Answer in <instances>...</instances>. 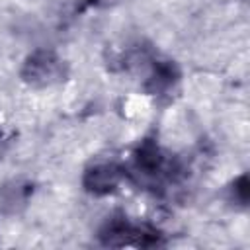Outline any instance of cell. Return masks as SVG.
Masks as SVG:
<instances>
[{
	"instance_id": "cell-1",
	"label": "cell",
	"mask_w": 250,
	"mask_h": 250,
	"mask_svg": "<svg viewBox=\"0 0 250 250\" xmlns=\"http://www.w3.org/2000/svg\"><path fill=\"white\" fill-rule=\"evenodd\" d=\"M125 170L127 178L145 188L156 189L174 182L182 172V164L162 148L156 137H145L131 150V162Z\"/></svg>"
},
{
	"instance_id": "cell-2",
	"label": "cell",
	"mask_w": 250,
	"mask_h": 250,
	"mask_svg": "<svg viewBox=\"0 0 250 250\" xmlns=\"http://www.w3.org/2000/svg\"><path fill=\"white\" fill-rule=\"evenodd\" d=\"M98 240L107 248H154L164 244V234L150 223L133 221L125 213H113L100 225Z\"/></svg>"
},
{
	"instance_id": "cell-8",
	"label": "cell",
	"mask_w": 250,
	"mask_h": 250,
	"mask_svg": "<svg viewBox=\"0 0 250 250\" xmlns=\"http://www.w3.org/2000/svg\"><path fill=\"white\" fill-rule=\"evenodd\" d=\"M119 2H123V0H84V6L92 8V10H107V8L117 6Z\"/></svg>"
},
{
	"instance_id": "cell-3",
	"label": "cell",
	"mask_w": 250,
	"mask_h": 250,
	"mask_svg": "<svg viewBox=\"0 0 250 250\" xmlns=\"http://www.w3.org/2000/svg\"><path fill=\"white\" fill-rule=\"evenodd\" d=\"M70 66L66 59L51 47H37L25 55L20 66V80L33 88L45 90L53 86H61L68 80Z\"/></svg>"
},
{
	"instance_id": "cell-4",
	"label": "cell",
	"mask_w": 250,
	"mask_h": 250,
	"mask_svg": "<svg viewBox=\"0 0 250 250\" xmlns=\"http://www.w3.org/2000/svg\"><path fill=\"white\" fill-rule=\"evenodd\" d=\"M127 180V170L115 160H94L90 162L80 176L82 189L92 197H107L119 191Z\"/></svg>"
},
{
	"instance_id": "cell-7",
	"label": "cell",
	"mask_w": 250,
	"mask_h": 250,
	"mask_svg": "<svg viewBox=\"0 0 250 250\" xmlns=\"http://www.w3.org/2000/svg\"><path fill=\"white\" fill-rule=\"evenodd\" d=\"M225 199L234 209H246L250 201V180L248 174L242 172L236 178H232L225 188Z\"/></svg>"
},
{
	"instance_id": "cell-5",
	"label": "cell",
	"mask_w": 250,
	"mask_h": 250,
	"mask_svg": "<svg viewBox=\"0 0 250 250\" xmlns=\"http://www.w3.org/2000/svg\"><path fill=\"white\" fill-rule=\"evenodd\" d=\"M182 82V68L176 61L152 55L145 64V76L141 82V90L152 98H166L176 92Z\"/></svg>"
},
{
	"instance_id": "cell-9",
	"label": "cell",
	"mask_w": 250,
	"mask_h": 250,
	"mask_svg": "<svg viewBox=\"0 0 250 250\" xmlns=\"http://www.w3.org/2000/svg\"><path fill=\"white\" fill-rule=\"evenodd\" d=\"M0 139H2V129H0Z\"/></svg>"
},
{
	"instance_id": "cell-6",
	"label": "cell",
	"mask_w": 250,
	"mask_h": 250,
	"mask_svg": "<svg viewBox=\"0 0 250 250\" xmlns=\"http://www.w3.org/2000/svg\"><path fill=\"white\" fill-rule=\"evenodd\" d=\"M35 193V184L23 176L8 178L0 184V215L16 217L23 213Z\"/></svg>"
}]
</instances>
